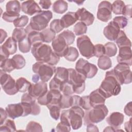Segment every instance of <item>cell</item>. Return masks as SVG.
<instances>
[{
    "label": "cell",
    "instance_id": "1",
    "mask_svg": "<svg viewBox=\"0 0 132 132\" xmlns=\"http://www.w3.org/2000/svg\"><path fill=\"white\" fill-rule=\"evenodd\" d=\"M31 52L37 61L43 62L51 65H56L60 60V57L52 51L51 47L43 43L33 45Z\"/></svg>",
    "mask_w": 132,
    "mask_h": 132
},
{
    "label": "cell",
    "instance_id": "2",
    "mask_svg": "<svg viewBox=\"0 0 132 132\" xmlns=\"http://www.w3.org/2000/svg\"><path fill=\"white\" fill-rule=\"evenodd\" d=\"M85 112L79 106H74L70 109L62 111L60 115V121L70 124L74 130L80 128L82 124V118Z\"/></svg>",
    "mask_w": 132,
    "mask_h": 132
},
{
    "label": "cell",
    "instance_id": "3",
    "mask_svg": "<svg viewBox=\"0 0 132 132\" xmlns=\"http://www.w3.org/2000/svg\"><path fill=\"white\" fill-rule=\"evenodd\" d=\"M105 97L118 95L121 92V85L117 79L113 69L106 72L105 77L98 88Z\"/></svg>",
    "mask_w": 132,
    "mask_h": 132
},
{
    "label": "cell",
    "instance_id": "4",
    "mask_svg": "<svg viewBox=\"0 0 132 132\" xmlns=\"http://www.w3.org/2000/svg\"><path fill=\"white\" fill-rule=\"evenodd\" d=\"M108 113L107 107L104 104L86 110L84 117V125H87L90 123H97L103 121Z\"/></svg>",
    "mask_w": 132,
    "mask_h": 132
},
{
    "label": "cell",
    "instance_id": "5",
    "mask_svg": "<svg viewBox=\"0 0 132 132\" xmlns=\"http://www.w3.org/2000/svg\"><path fill=\"white\" fill-rule=\"evenodd\" d=\"M53 17L52 12L50 10L41 11L30 19L29 26L31 30L41 31L45 29Z\"/></svg>",
    "mask_w": 132,
    "mask_h": 132
},
{
    "label": "cell",
    "instance_id": "6",
    "mask_svg": "<svg viewBox=\"0 0 132 132\" xmlns=\"http://www.w3.org/2000/svg\"><path fill=\"white\" fill-rule=\"evenodd\" d=\"M69 71V78L68 82L72 86L74 93L81 94L85 89V80L86 77L75 69L70 68Z\"/></svg>",
    "mask_w": 132,
    "mask_h": 132
},
{
    "label": "cell",
    "instance_id": "7",
    "mask_svg": "<svg viewBox=\"0 0 132 132\" xmlns=\"http://www.w3.org/2000/svg\"><path fill=\"white\" fill-rule=\"evenodd\" d=\"M55 67L39 61L34 63L32 67L33 72L39 76L41 81L45 82L51 78L55 72Z\"/></svg>",
    "mask_w": 132,
    "mask_h": 132
},
{
    "label": "cell",
    "instance_id": "8",
    "mask_svg": "<svg viewBox=\"0 0 132 132\" xmlns=\"http://www.w3.org/2000/svg\"><path fill=\"white\" fill-rule=\"evenodd\" d=\"M77 47L81 55L89 59L94 56V47L89 37L82 35L77 39Z\"/></svg>",
    "mask_w": 132,
    "mask_h": 132
},
{
    "label": "cell",
    "instance_id": "9",
    "mask_svg": "<svg viewBox=\"0 0 132 132\" xmlns=\"http://www.w3.org/2000/svg\"><path fill=\"white\" fill-rule=\"evenodd\" d=\"M114 75L121 85L131 82V72L129 66L123 63H118L113 69Z\"/></svg>",
    "mask_w": 132,
    "mask_h": 132
},
{
    "label": "cell",
    "instance_id": "10",
    "mask_svg": "<svg viewBox=\"0 0 132 132\" xmlns=\"http://www.w3.org/2000/svg\"><path fill=\"white\" fill-rule=\"evenodd\" d=\"M75 70L82 74L87 78H92L96 74L98 69L97 67L87 60L80 58L76 63Z\"/></svg>",
    "mask_w": 132,
    "mask_h": 132
},
{
    "label": "cell",
    "instance_id": "11",
    "mask_svg": "<svg viewBox=\"0 0 132 132\" xmlns=\"http://www.w3.org/2000/svg\"><path fill=\"white\" fill-rule=\"evenodd\" d=\"M0 79L2 88L6 94L12 95L19 92L15 80L2 69L0 71Z\"/></svg>",
    "mask_w": 132,
    "mask_h": 132
},
{
    "label": "cell",
    "instance_id": "12",
    "mask_svg": "<svg viewBox=\"0 0 132 132\" xmlns=\"http://www.w3.org/2000/svg\"><path fill=\"white\" fill-rule=\"evenodd\" d=\"M112 18L111 4L106 1H102L98 6L97 18L104 22H107Z\"/></svg>",
    "mask_w": 132,
    "mask_h": 132
},
{
    "label": "cell",
    "instance_id": "13",
    "mask_svg": "<svg viewBox=\"0 0 132 132\" xmlns=\"http://www.w3.org/2000/svg\"><path fill=\"white\" fill-rule=\"evenodd\" d=\"M47 91V84L45 82L41 81L35 84H31L28 90V93L37 99L40 96L44 94Z\"/></svg>",
    "mask_w": 132,
    "mask_h": 132
},
{
    "label": "cell",
    "instance_id": "14",
    "mask_svg": "<svg viewBox=\"0 0 132 132\" xmlns=\"http://www.w3.org/2000/svg\"><path fill=\"white\" fill-rule=\"evenodd\" d=\"M54 52L59 57H63L64 52L68 47L65 40L59 34L52 41Z\"/></svg>",
    "mask_w": 132,
    "mask_h": 132
},
{
    "label": "cell",
    "instance_id": "15",
    "mask_svg": "<svg viewBox=\"0 0 132 132\" xmlns=\"http://www.w3.org/2000/svg\"><path fill=\"white\" fill-rule=\"evenodd\" d=\"M119 63H123L131 66L132 63V54L131 47L124 46L119 48V55L117 57Z\"/></svg>",
    "mask_w": 132,
    "mask_h": 132
},
{
    "label": "cell",
    "instance_id": "16",
    "mask_svg": "<svg viewBox=\"0 0 132 132\" xmlns=\"http://www.w3.org/2000/svg\"><path fill=\"white\" fill-rule=\"evenodd\" d=\"M120 28L113 21L108 23L104 28L103 34L105 37L110 41H115L120 32Z\"/></svg>",
    "mask_w": 132,
    "mask_h": 132
},
{
    "label": "cell",
    "instance_id": "17",
    "mask_svg": "<svg viewBox=\"0 0 132 132\" xmlns=\"http://www.w3.org/2000/svg\"><path fill=\"white\" fill-rule=\"evenodd\" d=\"M80 99V96L78 95H67L63 94L60 100V107L61 109H64L74 106H79Z\"/></svg>",
    "mask_w": 132,
    "mask_h": 132
},
{
    "label": "cell",
    "instance_id": "18",
    "mask_svg": "<svg viewBox=\"0 0 132 132\" xmlns=\"http://www.w3.org/2000/svg\"><path fill=\"white\" fill-rule=\"evenodd\" d=\"M8 116L12 119H14L24 116V108L21 103L9 104L5 109Z\"/></svg>",
    "mask_w": 132,
    "mask_h": 132
},
{
    "label": "cell",
    "instance_id": "19",
    "mask_svg": "<svg viewBox=\"0 0 132 132\" xmlns=\"http://www.w3.org/2000/svg\"><path fill=\"white\" fill-rule=\"evenodd\" d=\"M77 20L84 23L87 26L92 25L94 21V16L92 13L85 8L78 9L75 12Z\"/></svg>",
    "mask_w": 132,
    "mask_h": 132
},
{
    "label": "cell",
    "instance_id": "20",
    "mask_svg": "<svg viewBox=\"0 0 132 132\" xmlns=\"http://www.w3.org/2000/svg\"><path fill=\"white\" fill-rule=\"evenodd\" d=\"M22 11L29 15L40 12L42 10L35 1H26L21 4Z\"/></svg>",
    "mask_w": 132,
    "mask_h": 132
},
{
    "label": "cell",
    "instance_id": "21",
    "mask_svg": "<svg viewBox=\"0 0 132 132\" xmlns=\"http://www.w3.org/2000/svg\"><path fill=\"white\" fill-rule=\"evenodd\" d=\"M124 117L123 114L119 112H113L106 119L107 123L116 130V128H119L123 124Z\"/></svg>",
    "mask_w": 132,
    "mask_h": 132
},
{
    "label": "cell",
    "instance_id": "22",
    "mask_svg": "<svg viewBox=\"0 0 132 132\" xmlns=\"http://www.w3.org/2000/svg\"><path fill=\"white\" fill-rule=\"evenodd\" d=\"M89 96L90 104L92 108L105 104L106 98L99 89L93 91Z\"/></svg>",
    "mask_w": 132,
    "mask_h": 132
},
{
    "label": "cell",
    "instance_id": "23",
    "mask_svg": "<svg viewBox=\"0 0 132 132\" xmlns=\"http://www.w3.org/2000/svg\"><path fill=\"white\" fill-rule=\"evenodd\" d=\"M27 33V36L31 46H33L39 43H43V40L41 32L32 30L29 25L25 28Z\"/></svg>",
    "mask_w": 132,
    "mask_h": 132
},
{
    "label": "cell",
    "instance_id": "24",
    "mask_svg": "<svg viewBox=\"0 0 132 132\" xmlns=\"http://www.w3.org/2000/svg\"><path fill=\"white\" fill-rule=\"evenodd\" d=\"M77 21L75 12H68L60 19V22L63 28H68L73 25Z\"/></svg>",
    "mask_w": 132,
    "mask_h": 132
},
{
    "label": "cell",
    "instance_id": "25",
    "mask_svg": "<svg viewBox=\"0 0 132 132\" xmlns=\"http://www.w3.org/2000/svg\"><path fill=\"white\" fill-rule=\"evenodd\" d=\"M54 77L62 83L68 81L69 78L68 69L60 67L56 68Z\"/></svg>",
    "mask_w": 132,
    "mask_h": 132
},
{
    "label": "cell",
    "instance_id": "26",
    "mask_svg": "<svg viewBox=\"0 0 132 132\" xmlns=\"http://www.w3.org/2000/svg\"><path fill=\"white\" fill-rule=\"evenodd\" d=\"M12 37H9L1 47L5 49L10 55H13L17 51V44Z\"/></svg>",
    "mask_w": 132,
    "mask_h": 132
},
{
    "label": "cell",
    "instance_id": "27",
    "mask_svg": "<svg viewBox=\"0 0 132 132\" xmlns=\"http://www.w3.org/2000/svg\"><path fill=\"white\" fill-rule=\"evenodd\" d=\"M115 41L119 48L124 46L131 47V46L130 40L128 38V37H127L126 34L123 30H120L118 36Z\"/></svg>",
    "mask_w": 132,
    "mask_h": 132
},
{
    "label": "cell",
    "instance_id": "28",
    "mask_svg": "<svg viewBox=\"0 0 132 132\" xmlns=\"http://www.w3.org/2000/svg\"><path fill=\"white\" fill-rule=\"evenodd\" d=\"M21 6L18 1H10L6 5V12L13 14H20Z\"/></svg>",
    "mask_w": 132,
    "mask_h": 132
},
{
    "label": "cell",
    "instance_id": "29",
    "mask_svg": "<svg viewBox=\"0 0 132 132\" xmlns=\"http://www.w3.org/2000/svg\"><path fill=\"white\" fill-rule=\"evenodd\" d=\"M68 8V4L66 1L63 0L55 1L52 6V9L54 12L59 14H62L66 12Z\"/></svg>",
    "mask_w": 132,
    "mask_h": 132
},
{
    "label": "cell",
    "instance_id": "30",
    "mask_svg": "<svg viewBox=\"0 0 132 132\" xmlns=\"http://www.w3.org/2000/svg\"><path fill=\"white\" fill-rule=\"evenodd\" d=\"M78 56L77 50L73 46H68L63 55L64 58L69 61H75Z\"/></svg>",
    "mask_w": 132,
    "mask_h": 132
},
{
    "label": "cell",
    "instance_id": "31",
    "mask_svg": "<svg viewBox=\"0 0 132 132\" xmlns=\"http://www.w3.org/2000/svg\"><path fill=\"white\" fill-rule=\"evenodd\" d=\"M31 83L25 78L21 77L19 78L16 81V86L20 92H26L28 91Z\"/></svg>",
    "mask_w": 132,
    "mask_h": 132
},
{
    "label": "cell",
    "instance_id": "32",
    "mask_svg": "<svg viewBox=\"0 0 132 132\" xmlns=\"http://www.w3.org/2000/svg\"><path fill=\"white\" fill-rule=\"evenodd\" d=\"M97 65L99 68L106 70L112 67V62L110 58L106 55H103L98 58L97 60Z\"/></svg>",
    "mask_w": 132,
    "mask_h": 132
},
{
    "label": "cell",
    "instance_id": "33",
    "mask_svg": "<svg viewBox=\"0 0 132 132\" xmlns=\"http://www.w3.org/2000/svg\"><path fill=\"white\" fill-rule=\"evenodd\" d=\"M18 46L20 51L23 53H26L30 51L31 44L29 42L27 36L18 42Z\"/></svg>",
    "mask_w": 132,
    "mask_h": 132
},
{
    "label": "cell",
    "instance_id": "34",
    "mask_svg": "<svg viewBox=\"0 0 132 132\" xmlns=\"http://www.w3.org/2000/svg\"><path fill=\"white\" fill-rule=\"evenodd\" d=\"M0 67L2 70L7 73H10L15 69L13 61L11 58H8L2 62H0Z\"/></svg>",
    "mask_w": 132,
    "mask_h": 132
},
{
    "label": "cell",
    "instance_id": "35",
    "mask_svg": "<svg viewBox=\"0 0 132 132\" xmlns=\"http://www.w3.org/2000/svg\"><path fill=\"white\" fill-rule=\"evenodd\" d=\"M16 130V126L13 120L10 119L6 120L4 123L0 126V131H11L13 132Z\"/></svg>",
    "mask_w": 132,
    "mask_h": 132
},
{
    "label": "cell",
    "instance_id": "36",
    "mask_svg": "<svg viewBox=\"0 0 132 132\" xmlns=\"http://www.w3.org/2000/svg\"><path fill=\"white\" fill-rule=\"evenodd\" d=\"M104 46L105 48V55L110 57L116 55L117 47L114 43L109 42L106 43Z\"/></svg>",
    "mask_w": 132,
    "mask_h": 132
},
{
    "label": "cell",
    "instance_id": "37",
    "mask_svg": "<svg viewBox=\"0 0 132 132\" xmlns=\"http://www.w3.org/2000/svg\"><path fill=\"white\" fill-rule=\"evenodd\" d=\"M43 42L50 43L56 37V33L53 32L50 28H46L41 32Z\"/></svg>",
    "mask_w": 132,
    "mask_h": 132
},
{
    "label": "cell",
    "instance_id": "38",
    "mask_svg": "<svg viewBox=\"0 0 132 132\" xmlns=\"http://www.w3.org/2000/svg\"><path fill=\"white\" fill-rule=\"evenodd\" d=\"M26 36L27 33L25 29L23 28H15L14 29L12 34V38L18 42Z\"/></svg>",
    "mask_w": 132,
    "mask_h": 132
},
{
    "label": "cell",
    "instance_id": "39",
    "mask_svg": "<svg viewBox=\"0 0 132 132\" xmlns=\"http://www.w3.org/2000/svg\"><path fill=\"white\" fill-rule=\"evenodd\" d=\"M11 59L13 61L15 69H21L25 67L26 61L25 58L22 55L20 54H16L14 55Z\"/></svg>",
    "mask_w": 132,
    "mask_h": 132
},
{
    "label": "cell",
    "instance_id": "40",
    "mask_svg": "<svg viewBox=\"0 0 132 132\" xmlns=\"http://www.w3.org/2000/svg\"><path fill=\"white\" fill-rule=\"evenodd\" d=\"M125 5L123 1L117 0L111 4L112 11L116 14H122Z\"/></svg>",
    "mask_w": 132,
    "mask_h": 132
},
{
    "label": "cell",
    "instance_id": "41",
    "mask_svg": "<svg viewBox=\"0 0 132 132\" xmlns=\"http://www.w3.org/2000/svg\"><path fill=\"white\" fill-rule=\"evenodd\" d=\"M60 35L65 40L68 46L73 43L75 40V36L72 31L67 29L62 31L61 33L60 34Z\"/></svg>",
    "mask_w": 132,
    "mask_h": 132
},
{
    "label": "cell",
    "instance_id": "42",
    "mask_svg": "<svg viewBox=\"0 0 132 132\" xmlns=\"http://www.w3.org/2000/svg\"><path fill=\"white\" fill-rule=\"evenodd\" d=\"M50 110V113L51 117L55 120H57L60 117L61 108L59 105H52L47 106Z\"/></svg>",
    "mask_w": 132,
    "mask_h": 132
},
{
    "label": "cell",
    "instance_id": "43",
    "mask_svg": "<svg viewBox=\"0 0 132 132\" xmlns=\"http://www.w3.org/2000/svg\"><path fill=\"white\" fill-rule=\"evenodd\" d=\"M73 30L75 35H82L86 33L87 31V26L84 23L78 22L74 25Z\"/></svg>",
    "mask_w": 132,
    "mask_h": 132
},
{
    "label": "cell",
    "instance_id": "44",
    "mask_svg": "<svg viewBox=\"0 0 132 132\" xmlns=\"http://www.w3.org/2000/svg\"><path fill=\"white\" fill-rule=\"evenodd\" d=\"M28 20V17L27 15H23L19 17L13 23L16 28H22L27 24Z\"/></svg>",
    "mask_w": 132,
    "mask_h": 132
},
{
    "label": "cell",
    "instance_id": "45",
    "mask_svg": "<svg viewBox=\"0 0 132 132\" xmlns=\"http://www.w3.org/2000/svg\"><path fill=\"white\" fill-rule=\"evenodd\" d=\"M42 126L35 121H30L27 125L26 131H42Z\"/></svg>",
    "mask_w": 132,
    "mask_h": 132
},
{
    "label": "cell",
    "instance_id": "46",
    "mask_svg": "<svg viewBox=\"0 0 132 132\" xmlns=\"http://www.w3.org/2000/svg\"><path fill=\"white\" fill-rule=\"evenodd\" d=\"M50 28L55 33L60 32L63 29L60 22V19H55L53 20L50 25Z\"/></svg>",
    "mask_w": 132,
    "mask_h": 132
},
{
    "label": "cell",
    "instance_id": "47",
    "mask_svg": "<svg viewBox=\"0 0 132 132\" xmlns=\"http://www.w3.org/2000/svg\"><path fill=\"white\" fill-rule=\"evenodd\" d=\"M113 21L119 26L120 28H125L128 23V19L123 15L116 16L113 18Z\"/></svg>",
    "mask_w": 132,
    "mask_h": 132
},
{
    "label": "cell",
    "instance_id": "48",
    "mask_svg": "<svg viewBox=\"0 0 132 132\" xmlns=\"http://www.w3.org/2000/svg\"><path fill=\"white\" fill-rule=\"evenodd\" d=\"M61 91L62 92L63 94L67 95H71L74 93L72 85L68 81L62 83Z\"/></svg>",
    "mask_w": 132,
    "mask_h": 132
},
{
    "label": "cell",
    "instance_id": "49",
    "mask_svg": "<svg viewBox=\"0 0 132 132\" xmlns=\"http://www.w3.org/2000/svg\"><path fill=\"white\" fill-rule=\"evenodd\" d=\"M79 106L86 110H89L92 108L89 102V96H84L80 97Z\"/></svg>",
    "mask_w": 132,
    "mask_h": 132
},
{
    "label": "cell",
    "instance_id": "50",
    "mask_svg": "<svg viewBox=\"0 0 132 132\" xmlns=\"http://www.w3.org/2000/svg\"><path fill=\"white\" fill-rule=\"evenodd\" d=\"M19 17H20V14H13L6 11L4 12L2 15V19L6 22L9 23L13 22Z\"/></svg>",
    "mask_w": 132,
    "mask_h": 132
},
{
    "label": "cell",
    "instance_id": "51",
    "mask_svg": "<svg viewBox=\"0 0 132 132\" xmlns=\"http://www.w3.org/2000/svg\"><path fill=\"white\" fill-rule=\"evenodd\" d=\"M105 55L104 46L102 44H97L94 47V56L100 57Z\"/></svg>",
    "mask_w": 132,
    "mask_h": 132
},
{
    "label": "cell",
    "instance_id": "52",
    "mask_svg": "<svg viewBox=\"0 0 132 132\" xmlns=\"http://www.w3.org/2000/svg\"><path fill=\"white\" fill-rule=\"evenodd\" d=\"M62 83L57 79H56L55 78H52V79L51 80L49 86H50V90H58L61 92V87H62Z\"/></svg>",
    "mask_w": 132,
    "mask_h": 132
},
{
    "label": "cell",
    "instance_id": "53",
    "mask_svg": "<svg viewBox=\"0 0 132 132\" xmlns=\"http://www.w3.org/2000/svg\"><path fill=\"white\" fill-rule=\"evenodd\" d=\"M71 128L70 124L60 121L56 126V130L57 131H70L71 129Z\"/></svg>",
    "mask_w": 132,
    "mask_h": 132
},
{
    "label": "cell",
    "instance_id": "54",
    "mask_svg": "<svg viewBox=\"0 0 132 132\" xmlns=\"http://www.w3.org/2000/svg\"><path fill=\"white\" fill-rule=\"evenodd\" d=\"M38 103L41 105H46L47 106L50 102V97L48 91H47L44 94L40 96L37 98Z\"/></svg>",
    "mask_w": 132,
    "mask_h": 132
},
{
    "label": "cell",
    "instance_id": "55",
    "mask_svg": "<svg viewBox=\"0 0 132 132\" xmlns=\"http://www.w3.org/2000/svg\"><path fill=\"white\" fill-rule=\"evenodd\" d=\"M131 5H125L122 14L124 16H128L129 18H131Z\"/></svg>",
    "mask_w": 132,
    "mask_h": 132
},
{
    "label": "cell",
    "instance_id": "56",
    "mask_svg": "<svg viewBox=\"0 0 132 132\" xmlns=\"http://www.w3.org/2000/svg\"><path fill=\"white\" fill-rule=\"evenodd\" d=\"M39 3L42 7V8L44 9H49L52 5L51 1L47 0H41L39 1Z\"/></svg>",
    "mask_w": 132,
    "mask_h": 132
},
{
    "label": "cell",
    "instance_id": "57",
    "mask_svg": "<svg viewBox=\"0 0 132 132\" xmlns=\"http://www.w3.org/2000/svg\"><path fill=\"white\" fill-rule=\"evenodd\" d=\"M124 111L125 113L129 117L131 116L132 114V102H129L124 107Z\"/></svg>",
    "mask_w": 132,
    "mask_h": 132
},
{
    "label": "cell",
    "instance_id": "58",
    "mask_svg": "<svg viewBox=\"0 0 132 132\" xmlns=\"http://www.w3.org/2000/svg\"><path fill=\"white\" fill-rule=\"evenodd\" d=\"M0 113H1V119H0V125H2L4 122L6 121L8 114L6 110H4L3 108H0Z\"/></svg>",
    "mask_w": 132,
    "mask_h": 132
},
{
    "label": "cell",
    "instance_id": "59",
    "mask_svg": "<svg viewBox=\"0 0 132 132\" xmlns=\"http://www.w3.org/2000/svg\"><path fill=\"white\" fill-rule=\"evenodd\" d=\"M87 131H98V129L97 127L94 125L93 123H90L87 125Z\"/></svg>",
    "mask_w": 132,
    "mask_h": 132
},
{
    "label": "cell",
    "instance_id": "60",
    "mask_svg": "<svg viewBox=\"0 0 132 132\" xmlns=\"http://www.w3.org/2000/svg\"><path fill=\"white\" fill-rule=\"evenodd\" d=\"M131 118H130L128 121H127L125 123L124 127H125V129L126 131L130 132L131 131Z\"/></svg>",
    "mask_w": 132,
    "mask_h": 132
},
{
    "label": "cell",
    "instance_id": "61",
    "mask_svg": "<svg viewBox=\"0 0 132 132\" xmlns=\"http://www.w3.org/2000/svg\"><path fill=\"white\" fill-rule=\"evenodd\" d=\"M7 36V34L6 31L3 30V29H1V42L0 43L2 44L5 39L6 38Z\"/></svg>",
    "mask_w": 132,
    "mask_h": 132
},
{
    "label": "cell",
    "instance_id": "62",
    "mask_svg": "<svg viewBox=\"0 0 132 132\" xmlns=\"http://www.w3.org/2000/svg\"><path fill=\"white\" fill-rule=\"evenodd\" d=\"M39 79H40L39 76L37 74L34 75L32 76V80L34 82H35V83L38 82V81H39Z\"/></svg>",
    "mask_w": 132,
    "mask_h": 132
},
{
    "label": "cell",
    "instance_id": "63",
    "mask_svg": "<svg viewBox=\"0 0 132 132\" xmlns=\"http://www.w3.org/2000/svg\"><path fill=\"white\" fill-rule=\"evenodd\" d=\"M104 131H116V130L114 128H113L112 126H110L106 127V128L104 130Z\"/></svg>",
    "mask_w": 132,
    "mask_h": 132
},
{
    "label": "cell",
    "instance_id": "64",
    "mask_svg": "<svg viewBox=\"0 0 132 132\" xmlns=\"http://www.w3.org/2000/svg\"><path fill=\"white\" fill-rule=\"evenodd\" d=\"M73 2L76 3L78 5H82V4L85 1H73Z\"/></svg>",
    "mask_w": 132,
    "mask_h": 132
}]
</instances>
